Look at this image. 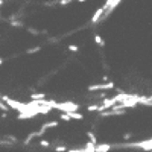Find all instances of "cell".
<instances>
[{
	"label": "cell",
	"mask_w": 152,
	"mask_h": 152,
	"mask_svg": "<svg viewBox=\"0 0 152 152\" xmlns=\"http://www.w3.org/2000/svg\"><path fill=\"white\" fill-rule=\"evenodd\" d=\"M114 84L113 82H107V84H96V85H90L88 87V91H99V90H113Z\"/></svg>",
	"instance_id": "obj_1"
},
{
	"label": "cell",
	"mask_w": 152,
	"mask_h": 152,
	"mask_svg": "<svg viewBox=\"0 0 152 152\" xmlns=\"http://www.w3.org/2000/svg\"><path fill=\"white\" fill-rule=\"evenodd\" d=\"M111 149H113V146L108 143H96V146H94V152H110Z\"/></svg>",
	"instance_id": "obj_2"
},
{
	"label": "cell",
	"mask_w": 152,
	"mask_h": 152,
	"mask_svg": "<svg viewBox=\"0 0 152 152\" xmlns=\"http://www.w3.org/2000/svg\"><path fill=\"white\" fill-rule=\"evenodd\" d=\"M66 114L70 120H84V114H81L78 111H70V113H66Z\"/></svg>",
	"instance_id": "obj_3"
},
{
	"label": "cell",
	"mask_w": 152,
	"mask_h": 152,
	"mask_svg": "<svg viewBox=\"0 0 152 152\" xmlns=\"http://www.w3.org/2000/svg\"><path fill=\"white\" fill-rule=\"evenodd\" d=\"M104 12H105V11H104V8L100 6V8L94 12V14H93V17H91V23H97V21H99V18L104 15Z\"/></svg>",
	"instance_id": "obj_4"
},
{
	"label": "cell",
	"mask_w": 152,
	"mask_h": 152,
	"mask_svg": "<svg viewBox=\"0 0 152 152\" xmlns=\"http://www.w3.org/2000/svg\"><path fill=\"white\" fill-rule=\"evenodd\" d=\"M94 41H96V44H97L99 47H104V46H105V41H104V38L100 37L99 34H94Z\"/></svg>",
	"instance_id": "obj_5"
},
{
	"label": "cell",
	"mask_w": 152,
	"mask_h": 152,
	"mask_svg": "<svg viewBox=\"0 0 152 152\" xmlns=\"http://www.w3.org/2000/svg\"><path fill=\"white\" fill-rule=\"evenodd\" d=\"M31 97H32L34 100H41V99L46 97V94H44V93H32Z\"/></svg>",
	"instance_id": "obj_6"
},
{
	"label": "cell",
	"mask_w": 152,
	"mask_h": 152,
	"mask_svg": "<svg viewBox=\"0 0 152 152\" xmlns=\"http://www.w3.org/2000/svg\"><path fill=\"white\" fill-rule=\"evenodd\" d=\"M87 138H88V142H91V143H97V138L94 135V132H87Z\"/></svg>",
	"instance_id": "obj_7"
},
{
	"label": "cell",
	"mask_w": 152,
	"mask_h": 152,
	"mask_svg": "<svg viewBox=\"0 0 152 152\" xmlns=\"http://www.w3.org/2000/svg\"><path fill=\"white\" fill-rule=\"evenodd\" d=\"M87 111H90V113L99 111V104H93V105H88V107H87Z\"/></svg>",
	"instance_id": "obj_8"
},
{
	"label": "cell",
	"mask_w": 152,
	"mask_h": 152,
	"mask_svg": "<svg viewBox=\"0 0 152 152\" xmlns=\"http://www.w3.org/2000/svg\"><path fill=\"white\" fill-rule=\"evenodd\" d=\"M67 49H69V52H73V53L79 52V47H78V46H75V44H70V46H67Z\"/></svg>",
	"instance_id": "obj_9"
},
{
	"label": "cell",
	"mask_w": 152,
	"mask_h": 152,
	"mask_svg": "<svg viewBox=\"0 0 152 152\" xmlns=\"http://www.w3.org/2000/svg\"><path fill=\"white\" fill-rule=\"evenodd\" d=\"M40 50H41V47H38V46H37V47H32V49H28V50H26V52H28V53L31 55V53H37V52H40Z\"/></svg>",
	"instance_id": "obj_10"
},
{
	"label": "cell",
	"mask_w": 152,
	"mask_h": 152,
	"mask_svg": "<svg viewBox=\"0 0 152 152\" xmlns=\"http://www.w3.org/2000/svg\"><path fill=\"white\" fill-rule=\"evenodd\" d=\"M40 146H41V148H49V146H50V142H47V140H40Z\"/></svg>",
	"instance_id": "obj_11"
},
{
	"label": "cell",
	"mask_w": 152,
	"mask_h": 152,
	"mask_svg": "<svg viewBox=\"0 0 152 152\" xmlns=\"http://www.w3.org/2000/svg\"><path fill=\"white\" fill-rule=\"evenodd\" d=\"M55 151L56 152H67V146H56Z\"/></svg>",
	"instance_id": "obj_12"
},
{
	"label": "cell",
	"mask_w": 152,
	"mask_h": 152,
	"mask_svg": "<svg viewBox=\"0 0 152 152\" xmlns=\"http://www.w3.org/2000/svg\"><path fill=\"white\" fill-rule=\"evenodd\" d=\"M131 138H132V134L131 132H125L123 134V140H131Z\"/></svg>",
	"instance_id": "obj_13"
},
{
	"label": "cell",
	"mask_w": 152,
	"mask_h": 152,
	"mask_svg": "<svg viewBox=\"0 0 152 152\" xmlns=\"http://www.w3.org/2000/svg\"><path fill=\"white\" fill-rule=\"evenodd\" d=\"M70 2H72V0H59L58 3H59V5H62V6H64V5H69Z\"/></svg>",
	"instance_id": "obj_14"
},
{
	"label": "cell",
	"mask_w": 152,
	"mask_h": 152,
	"mask_svg": "<svg viewBox=\"0 0 152 152\" xmlns=\"http://www.w3.org/2000/svg\"><path fill=\"white\" fill-rule=\"evenodd\" d=\"M78 2H79V3H85V2H87V0H78Z\"/></svg>",
	"instance_id": "obj_15"
},
{
	"label": "cell",
	"mask_w": 152,
	"mask_h": 152,
	"mask_svg": "<svg viewBox=\"0 0 152 152\" xmlns=\"http://www.w3.org/2000/svg\"><path fill=\"white\" fill-rule=\"evenodd\" d=\"M3 64V58H0V66H2Z\"/></svg>",
	"instance_id": "obj_16"
},
{
	"label": "cell",
	"mask_w": 152,
	"mask_h": 152,
	"mask_svg": "<svg viewBox=\"0 0 152 152\" xmlns=\"http://www.w3.org/2000/svg\"><path fill=\"white\" fill-rule=\"evenodd\" d=\"M3 5V0H0V6H2Z\"/></svg>",
	"instance_id": "obj_17"
},
{
	"label": "cell",
	"mask_w": 152,
	"mask_h": 152,
	"mask_svg": "<svg viewBox=\"0 0 152 152\" xmlns=\"http://www.w3.org/2000/svg\"><path fill=\"white\" fill-rule=\"evenodd\" d=\"M149 152H152V149H151V151H149Z\"/></svg>",
	"instance_id": "obj_18"
}]
</instances>
